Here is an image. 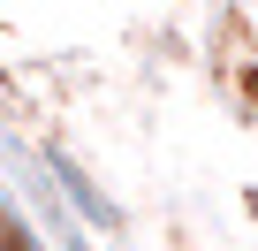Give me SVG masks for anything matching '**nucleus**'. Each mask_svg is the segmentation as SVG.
<instances>
[{
	"mask_svg": "<svg viewBox=\"0 0 258 251\" xmlns=\"http://www.w3.org/2000/svg\"><path fill=\"white\" fill-rule=\"evenodd\" d=\"M0 251H38V243H31V236H16V228H8V236H0Z\"/></svg>",
	"mask_w": 258,
	"mask_h": 251,
	"instance_id": "nucleus-1",
	"label": "nucleus"
}]
</instances>
